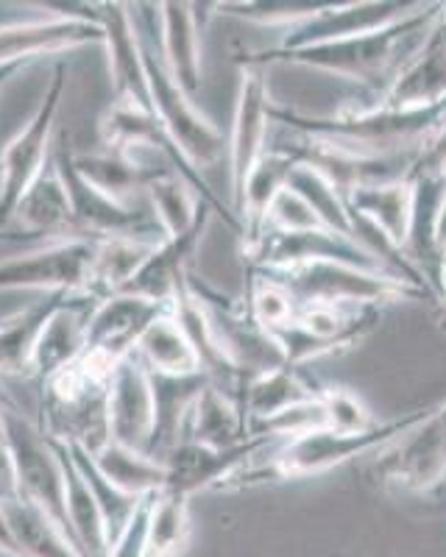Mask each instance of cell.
Masks as SVG:
<instances>
[{
	"label": "cell",
	"instance_id": "cell-1",
	"mask_svg": "<svg viewBox=\"0 0 446 557\" xmlns=\"http://www.w3.org/2000/svg\"><path fill=\"white\" fill-rule=\"evenodd\" d=\"M441 12H444V3H421L408 17L396 20L385 28H376V32L290 53L262 48V51L243 53L240 64L265 70L271 64H296V67L330 73V76L344 78V82H351L363 89V101L357 107H371L388 92L394 78L399 76V70L419 51V45L424 42Z\"/></svg>",
	"mask_w": 446,
	"mask_h": 557
},
{
	"label": "cell",
	"instance_id": "cell-2",
	"mask_svg": "<svg viewBox=\"0 0 446 557\" xmlns=\"http://www.w3.org/2000/svg\"><path fill=\"white\" fill-rule=\"evenodd\" d=\"M446 103L433 109H391V107H355L346 103L332 114H307L299 109L271 107V123L290 128V134L324 139L346 151L366 157H408L419 153L430 137L444 126Z\"/></svg>",
	"mask_w": 446,
	"mask_h": 557
},
{
	"label": "cell",
	"instance_id": "cell-3",
	"mask_svg": "<svg viewBox=\"0 0 446 557\" xmlns=\"http://www.w3.org/2000/svg\"><path fill=\"white\" fill-rule=\"evenodd\" d=\"M424 410L405 412L391 421H376L374 426L363 432H340V430H315L305 435L285 437V441H271L249 466H243L221 491H240V487L265 485V482H296L312 480L326 471L338 469L355 457H366L371 451H383L396 437H401L421 418Z\"/></svg>",
	"mask_w": 446,
	"mask_h": 557
},
{
	"label": "cell",
	"instance_id": "cell-4",
	"mask_svg": "<svg viewBox=\"0 0 446 557\" xmlns=\"http://www.w3.org/2000/svg\"><path fill=\"white\" fill-rule=\"evenodd\" d=\"M128 7H132L137 34H140L143 67H146L153 117L160 121L162 132L168 134V139L187 165L201 173V168L215 165L226 151L223 134L207 114H201L196 101L165 70V62L160 57V37H157V3H128Z\"/></svg>",
	"mask_w": 446,
	"mask_h": 557
},
{
	"label": "cell",
	"instance_id": "cell-5",
	"mask_svg": "<svg viewBox=\"0 0 446 557\" xmlns=\"http://www.w3.org/2000/svg\"><path fill=\"white\" fill-rule=\"evenodd\" d=\"M290 290L299 305H401V301H435L424 287L396 273H376L344 262H310L287 271H262Z\"/></svg>",
	"mask_w": 446,
	"mask_h": 557
},
{
	"label": "cell",
	"instance_id": "cell-6",
	"mask_svg": "<svg viewBox=\"0 0 446 557\" xmlns=\"http://www.w3.org/2000/svg\"><path fill=\"white\" fill-rule=\"evenodd\" d=\"M187 287H190L193 296L205 307L218 348H221V355L226 357L230 368L237 374V380H240V387L251 376L287 366L274 335L262 330L260 323L255 321V315L249 312L243 296H223L221 290L207 285L196 271L187 273Z\"/></svg>",
	"mask_w": 446,
	"mask_h": 557
},
{
	"label": "cell",
	"instance_id": "cell-7",
	"mask_svg": "<svg viewBox=\"0 0 446 557\" xmlns=\"http://www.w3.org/2000/svg\"><path fill=\"white\" fill-rule=\"evenodd\" d=\"M380 321L383 307L374 305H299L294 321L274 332V341L287 366L305 368L321 357L351 351Z\"/></svg>",
	"mask_w": 446,
	"mask_h": 557
},
{
	"label": "cell",
	"instance_id": "cell-8",
	"mask_svg": "<svg viewBox=\"0 0 446 557\" xmlns=\"http://www.w3.org/2000/svg\"><path fill=\"white\" fill-rule=\"evenodd\" d=\"M369 474L394 494H433L446 480V401L430 407L419 424L385 446Z\"/></svg>",
	"mask_w": 446,
	"mask_h": 557
},
{
	"label": "cell",
	"instance_id": "cell-9",
	"mask_svg": "<svg viewBox=\"0 0 446 557\" xmlns=\"http://www.w3.org/2000/svg\"><path fill=\"white\" fill-rule=\"evenodd\" d=\"M64 96V64H59L51 84L39 98L32 121L20 128L7 148L0 151V228L12 223L14 209L23 201L32 184L51 165V137Z\"/></svg>",
	"mask_w": 446,
	"mask_h": 557
},
{
	"label": "cell",
	"instance_id": "cell-10",
	"mask_svg": "<svg viewBox=\"0 0 446 557\" xmlns=\"http://www.w3.org/2000/svg\"><path fill=\"white\" fill-rule=\"evenodd\" d=\"M53 165H57L59 176H62L67 198H71L73 223H76V232L82 240H140L151 243V246L165 240L153 212H140L132 203L115 201L112 196L92 187L76 171L71 151L62 148L53 157Z\"/></svg>",
	"mask_w": 446,
	"mask_h": 557
},
{
	"label": "cell",
	"instance_id": "cell-11",
	"mask_svg": "<svg viewBox=\"0 0 446 557\" xmlns=\"http://www.w3.org/2000/svg\"><path fill=\"white\" fill-rule=\"evenodd\" d=\"M3 424H7V446L12 451L14 471H17V491L26 502L39 507L48 519L57 521L71 535L67 507H64V476L53 441L20 416L14 407H3ZM73 539V535H71Z\"/></svg>",
	"mask_w": 446,
	"mask_h": 557
},
{
	"label": "cell",
	"instance_id": "cell-12",
	"mask_svg": "<svg viewBox=\"0 0 446 557\" xmlns=\"http://www.w3.org/2000/svg\"><path fill=\"white\" fill-rule=\"evenodd\" d=\"M240 253L251 271H287V268L310 265V262H344V265L366 268V271L391 273L360 243L335 235L330 228H307V232L262 228L257 240L243 246Z\"/></svg>",
	"mask_w": 446,
	"mask_h": 557
},
{
	"label": "cell",
	"instance_id": "cell-13",
	"mask_svg": "<svg viewBox=\"0 0 446 557\" xmlns=\"http://www.w3.org/2000/svg\"><path fill=\"white\" fill-rule=\"evenodd\" d=\"M271 89H268V70L240 64V87H237L235 121H232L230 143H226V162H230V196L232 215L246 187V178L268 151V126H271Z\"/></svg>",
	"mask_w": 446,
	"mask_h": 557
},
{
	"label": "cell",
	"instance_id": "cell-14",
	"mask_svg": "<svg viewBox=\"0 0 446 557\" xmlns=\"http://www.w3.org/2000/svg\"><path fill=\"white\" fill-rule=\"evenodd\" d=\"M419 0H351V3H326L319 14L287 28L280 34V42L271 48L276 53L301 51V48H315V45L340 42V39L369 34L376 28H385L396 20L408 17L416 12Z\"/></svg>",
	"mask_w": 446,
	"mask_h": 557
},
{
	"label": "cell",
	"instance_id": "cell-15",
	"mask_svg": "<svg viewBox=\"0 0 446 557\" xmlns=\"http://www.w3.org/2000/svg\"><path fill=\"white\" fill-rule=\"evenodd\" d=\"M92 260V243L71 240L32 248L0 262V290L84 293Z\"/></svg>",
	"mask_w": 446,
	"mask_h": 557
},
{
	"label": "cell",
	"instance_id": "cell-16",
	"mask_svg": "<svg viewBox=\"0 0 446 557\" xmlns=\"http://www.w3.org/2000/svg\"><path fill=\"white\" fill-rule=\"evenodd\" d=\"M82 240L73 223V209L67 190L57 165L45 168L42 176L32 184V190L14 209L12 223L0 228V243H17V246H57V243Z\"/></svg>",
	"mask_w": 446,
	"mask_h": 557
},
{
	"label": "cell",
	"instance_id": "cell-17",
	"mask_svg": "<svg viewBox=\"0 0 446 557\" xmlns=\"http://www.w3.org/2000/svg\"><path fill=\"white\" fill-rule=\"evenodd\" d=\"M271 437H251L249 444L235 446V449H210V446L182 441L171 455L162 460L165 466V487L160 494H176L193 499L201 491H221L243 466H249Z\"/></svg>",
	"mask_w": 446,
	"mask_h": 557
},
{
	"label": "cell",
	"instance_id": "cell-18",
	"mask_svg": "<svg viewBox=\"0 0 446 557\" xmlns=\"http://www.w3.org/2000/svg\"><path fill=\"white\" fill-rule=\"evenodd\" d=\"M107 430L112 444L146 451L153 432V393L148 368L137 355L123 357L112 371L107 396Z\"/></svg>",
	"mask_w": 446,
	"mask_h": 557
},
{
	"label": "cell",
	"instance_id": "cell-19",
	"mask_svg": "<svg viewBox=\"0 0 446 557\" xmlns=\"http://www.w3.org/2000/svg\"><path fill=\"white\" fill-rule=\"evenodd\" d=\"M171 305L148 301L132 293H117L92 307L87 318V348L112 362H121L123 357H132L140 337L153 321H160Z\"/></svg>",
	"mask_w": 446,
	"mask_h": 557
},
{
	"label": "cell",
	"instance_id": "cell-20",
	"mask_svg": "<svg viewBox=\"0 0 446 557\" xmlns=\"http://www.w3.org/2000/svg\"><path fill=\"white\" fill-rule=\"evenodd\" d=\"M98 26L103 32V48L109 57V78L115 89V101L151 112L146 67H143L140 34L134 26L128 3H96Z\"/></svg>",
	"mask_w": 446,
	"mask_h": 557
},
{
	"label": "cell",
	"instance_id": "cell-21",
	"mask_svg": "<svg viewBox=\"0 0 446 557\" xmlns=\"http://www.w3.org/2000/svg\"><path fill=\"white\" fill-rule=\"evenodd\" d=\"M413 187V203H410L408 235L401 243V253L408 265L424 278L433 296L441 290V273H444V251L438 240L441 209L446 198V176L435 173H421V176H408Z\"/></svg>",
	"mask_w": 446,
	"mask_h": 557
},
{
	"label": "cell",
	"instance_id": "cell-22",
	"mask_svg": "<svg viewBox=\"0 0 446 557\" xmlns=\"http://www.w3.org/2000/svg\"><path fill=\"white\" fill-rule=\"evenodd\" d=\"M380 107L391 109H433L446 103V3L444 12L433 23L419 51L399 70V76L388 87ZM357 107V103H355ZM374 107V103H371Z\"/></svg>",
	"mask_w": 446,
	"mask_h": 557
},
{
	"label": "cell",
	"instance_id": "cell-23",
	"mask_svg": "<svg viewBox=\"0 0 446 557\" xmlns=\"http://www.w3.org/2000/svg\"><path fill=\"white\" fill-rule=\"evenodd\" d=\"M210 218L212 207H205L198 221L187 228L185 235L165 237L162 243H157L123 293L143 296L148 301H160V305H173L178 287L185 285L187 273L193 271V257H196L198 246L205 240Z\"/></svg>",
	"mask_w": 446,
	"mask_h": 557
},
{
	"label": "cell",
	"instance_id": "cell-24",
	"mask_svg": "<svg viewBox=\"0 0 446 557\" xmlns=\"http://www.w3.org/2000/svg\"><path fill=\"white\" fill-rule=\"evenodd\" d=\"M84 45H103L98 23L73 17H42L0 26V64L39 62L42 57L73 51Z\"/></svg>",
	"mask_w": 446,
	"mask_h": 557
},
{
	"label": "cell",
	"instance_id": "cell-25",
	"mask_svg": "<svg viewBox=\"0 0 446 557\" xmlns=\"http://www.w3.org/2000/svg\"><path fill=\"white\" fill-rule=\"evenodd\" d=\"M160 57L173 82L196 101L201 92V26L198 3H157Z\"/></svg>",
	"mask_w": 446,
	"mask_h": 557
},
{
	"label": "cell",
	"instance_id": "cell-26",
	"mask_svg": "<svg viewBox=\"0 0 446 557\" xmlns=\"http://www.w3.org/2000/svg\"><path fill=\"white\" fill-rule=\"evenodd\" d=\"M151 374V371H148ZM210 385L205 374L187 376H165L151 374V393H153V432L148 444V457L157 462L165 460L185 437L187 418L196 407L201 391Z\"/></svg>",
	"mask_w": 446,
	"mask_h": 557
},
{
	"label": "cell",
	"instance_id": "cell-27",
	"mask_svg": "<svg viewBox=\"0 0 446 557\" xmlns=\"http://www.w3.org/2000/svg\"><path fill=\"white\" fill-rule=\"evenodd\" d=\"M82 296L84 293H45L39 301L3 318L0 321V376H28L34 348L48 321Z\"/></svg>",
	"mask_w": 446,
	"mask_h": 557
},
{
	"label": "cell",
	"instance_id": "cell-28",
	"mask_svg": "<svg viewBox=\"0 0 446 557\" xmlns=\"http://www.w3.org/2000/svg\"><path fill=\"white\" fill-rule=\"evenodd\" d=\"M96 305L98 301H92L89 296H82L48 321L37 348H34L28 376H34L42 385V382L57 376L62 368H67L84 355V348H87V318Z\"/></svg>",
	"mask_w": 446,
	"mask_h": 557
},
{
	"label": "cell",
	"instance_id": "cell-29",
	"mask_svg": "<svg viewBox=\"0 0 446 557\" xmlns=\"http://www.w3.org/2000/svg\"><path fill=\"white\" fill-rule=\"evenodd\" d=\"M321 391V385L310 380L305 374V368L282 366L274 371H265V374L251 376L246 385L240 387V396H237V405H240L243 416L251 426L262 424L268 418L280 416V412L290 410V407L301 405V401L315 399V393Z\"/></svg>",
	"mask_w": 446,
	"mask_h": 557
},
{
	"label": "cell",
	"instance_id": "cell-30",
	"mask_svg": "<svg viewBox=\"0 0 446 557\" xmlns=\"http://www.w3.org/2000/svg\"><path fill=\"white\" fill-rule=\"evenodd\" d=\"M296 159L282 148H268L265 157L257 162L251 176L246 178V187L240 193V201L235 207V218L240 223V248L257 240V235L265 226V215L274 198L287 187V178L294 173Z\"/></svg>",
	"mask_w": 446,
	"mask_h": 557
},
{
	"label": "cell",
	"instance_id": "cell-31",
	"mask_svg": "<svg viewBox=\"0 0 446 557\" xmlns=\"http://www.w3.org/2000/svg\"><path fill=\"white\" fill-rule=\"evenodd\" d=\"M182 441H193V444L210 446V449H235V446L251 441L249 421L230 393H223L210 382L187 418Z\"/></svg>",
	"mask_w": 446,
	"mask_h": 557
},
{
	"label": "cell",
	"instance_id": "cell-32",
	"mask_svg": "<svg viewBox=\"0 0 446 557\" xmlns=\"http://www.w3.org/2000/svg\"><path fill=\"white\" fill-rule=\"evenodd\" d=\"M162 159V157H157ZM73 165L76 171L87 178L92 187L112 196L115 201L128 203V196L137 190H146L153 178L165 171H176L165 162H151V159H132L123 153H73ZM178 173V171H176Z\"/></svg>",
	"mask_w": 446,
	"mask_h": 557
},
{
	"label": "cell",
	"instance_id": "cell-33",
	"mask_svg": "<svg viewBox=\"0 0 446 557\" xmlns=\"http://www.w3.org/2000/svg\"><path fill=\"white\" fill-rule=\"evenodd\" d=\"M346 203H349V212L357 221L374 226L376 232H383L391 243L401 248L405 235H408L410 203H413L410 178L357 187V190L346 196Z\"/></svg>",
	"mask_w": 446,
	"mask_h": 557
},
{
	"label": "cell",
	"instance_id": "cell-34",
	"mask_svg": "<svg viewBox=\"0 0 446 557\" xmlns=\"http://www.w3.org/2000/svg\"><path fill=\"white\" fill-rule=\"evenodd\" d=\"M134 355L151 374L165 376H187V374H205L201 362H198L196 348L190 346L187 335L176 323L173 312L168 310L160 321H153L140 337ZM207 376V374H205Z\"/></svg>",
	"mask_w": 446,
	"mask_h": 557
},
{
	"label": "cell",
	"instance_id": "cell-35",
	"mask_svg": "<svg viewBox=\"0 0 446 557\" xmlns=\"http://www.w3.org/2000/svg\"><path fill=\"white\" fill-rule=\"evenodd\" d=\"M151 243L140 240H96L92 243V260L87 273V296L92 301H103L109 296L126 290L132 276L140 271Z\"/></svg>",
	"mask_w": 446,
	"mask_h": 557
},
{
	"label": "cell",
	"instance_id": "cell-36",
	"mask_svg": "<svg viewBox=\"0 0 446 557\" xmlns=\"http://www.w3.org/2000/svg\"><path fill=\"white\" fill-rule=\"evenodd\" d=\"M3 510L23 557H84L76 541L23 496L3 502Z\"/></svg>",
	"mask_w": 446,
	"mask_h": 557
},
{
	"label": "cell",
	"instance_id": "cell-37",
	"mask_svg": "<svg viewBox=\"0 0 446 557\" xmlns=\"http://www.w3.org/2000/svg\"><path fill=\"white\" fill-rule=\"evenodd\" d=\"M89 457L112 485L132 496H153L165 487V466L148 457L146 451H134L107 441L96 451H89Z\"/></svg>",
	"mask_w": 446,
	"mask_h": 557
},
{
	"label": "cell",
	"instance_id": "cell-38",
	"mask_svg": "<svg viewBox=\"0 0 446 557\" xmlns=\"http://www.w3.org/2000/svg\"><path fill=\"white\" fill-rule=\"evenodd\" d=\"M146 196L148 203H151L153 218H157L165 237L185 235L187 228L198 221L201 209L210 207V203L201 201V196L193 190V184L178 176L176 171L160 173L146 187Z\"/></svg>",
	"mask_w": 446,
	"mask_h": 557
},
{
	"label": "cell",
	"instance_id": "cell-39",
	"mask_svg": "<svg viewBox=\"0 0 446 557\" xmlns=\"http://www.w3.org/2000/svg\"><path fill=\"white\" fill-rule=\"evenodd\" d=\"M190 502L176 494H153L148 516L146 557H182L190 546Z\"/></svg>",
	"mask_w": 446,
	"mask_h": 557
},
{
	"label": "cell",
	"instance_id": "cell-40",
	"mask_svg": "<svg viewBox=\"0 0 446 557\" xmlns=\"http://www.w3.org/2000/svg\"><path fill=\"white\" fill-rule=\"evenodd\" d=\"M287 187H290L296 196L305 198L307 207L315 212V218H319L330 232H335V235L340 237H349V240L357 243V221L349 212V203H346V198L340 196L319 171H312V168L296 162L294 173L287 178Z\"/></svg>",
	"mask_w": 446,
	"mask_h": 557
},
{
	"label": "cell",
	"instance_id": "cell-41",
	"mask_svg": "<svg viewBox=\"0 0 446 557\" xmlns=\"http://www.w3.org/2000/svg\"><path fill=\"white\" fill-rule=\"evenodd\" d=\"M67 449H71L76 469L82 471L84 482H87L92 496H96L98 507H101L103 524H107V532H109V544H112V541L126 530V524L132 521V516L137 513V507H140V502L146 499V496H132L126 494V491H121L117 485H112V482L98 471V466L92 462V457H89V449H84V446L67 444Z\"/></svg>",
	"mask_w": 446,
	"mask_h": 557
},
{
	"label": "cell",
	"instance_id": "cell-42",
	"mask_svg": "<svg viewBox=\"0 0 446 557\" xmlns=\"http://www.w3.org/2000/svg\"><path fill=\"white\" fill-rule=\"evenodd\" d=\"M243 301L249 307V312L255 315V321L260 323L265 332H280L285 330L287 323L296 318L299 310V301L290 296L282 282H276L274 276H268L262 271H251L246 268V293H243Z\"/></svg>",
	"mask_w": 446,
	"mask_h": 557
},
{
	"label": "cell",
	"instance_id": "cell-43",
	"mask_svg": "<svg viewBox=\"0 0 446 557\" xmlns=\"http://www.w3.org/2000/svg\"><path fill=\"white\" fill-rule=\"evenodd\" d=\"M326 3L330 0H246V3H215V14L246 20L255 26L280 28L282 34L319 14Z\"/></svg>",
	"mask_w": 446,
	"mask_h": 557
},
{
	"label": "cell",
	"instance_id": "cell-44",
	"mask_svg": "<svg viewBox=\"0 0 446 557\" xmlns=\"http://www.w3.org/2000/svg\"><path fill=\"white\" fill-rule=\"evenodd\" d=\"M321 401L326 410V430L363 432L376 424L374 412L349 387H321Z\"/></svg>",
	"mask_w": 446,
	"mask_h": 557
},
{
	"label": "cell",
	"instance_id": "cell-45",
	"mask_svg": "<svg viewBox=\"0 0 446 557\" xmlns=\"http://www.w3.org/2000/svg\"><path fill=\"white\" fill-rule=\"evenodd\" d=\"M262 228H276V232H307V228H326L324 223L315 218L307 201L301 196H296L290 187L280 193L271 203L265 215V226Z\"/></svg>",
	"mask_w": 446,
	"mask_h": 557
},
{
	"label": "cell",
	"instance_id": "cell-46",
	"mask_svg": "<svg viewBox=\"0 0 446 557\" xmlns=\"http://www.w3.org/2000/svg\"><path fill=\"white\" fill-rule=\"evenodd\" d=\"M153 496H146L137 507V513L126 524V530L109 544L107 557H146V535H148V516H151Z\"/></svg>",
	"mask_w": 446,
	"mask_h": 557
},
{
	"label": "cell",
	"instance_id": "cell-47",
	"mask_svg": "<svg viewBox=\"0 0 446 557\" xmlns=\"http://www.w3.org/2000/svg\"><path fill=\"white\" fill-rule=\"evenodd\" d=\"M421 173H435V176H446V121L433 137L424 143V148L416 157L410 176H421Z\"/></svg>",
	"mask_w": 446,
	"mask_h": 557
},
{
	"label": "cell",
	"instance_id": "cell-48",
	"mask_svg": "<svg viewBox=\"0 0 446 557\" xmlns=\"http://www.w3.org/2000/svg\"><path fill=\"white\" fill-rule=\"evenodd\" d=\"M17 471H14L12 451H9L7 441H0V505L9 499H17Z\"/></svg>",
	"mask_w": 446,
	"mask_h": 557
},
{
	"label": "cell",
	"instance_id": "cell-49",
	"mask_svg": "<svg viewBox=\"0 0 446 557\" xmlns=\"http://www.w3.org/2000/svg\"><path fill=\"white\" fill-rule=\"evenodd\" d=\"M0 555H9V557H23V552H20L17 541H14L12 524H9V519H7V510H3V505H0Z\"/></svg>",
	"mask_w": 446,
	"mask_h": 557
},
{
	"label": "cell",
	"instance_id": "cell-50",
	"mask_svg": "<svg viewBox=\"0 0 446 557\" xmlns=\"http://www.w3.org/2000/svg\"><path fill=\"white\" fill-rule=\"evenodd\" d=\"M435 323H438V330L446 335V265L444 273H441V290L435 296Z\"/></svg>",
	"mask_w": 446,
	"mask_h": 557
},
{
	"label": "cell",
	"instance_id": "cell-51",
	"mask_svg": "<svg viewBox=\"0 0 446 557\" xmlns=\"http://www.w3.org/2000/svg\"><path fill=\"white\" fill-rule=\"evenodd\" d=\"M28 64L34 62H9V64H0V89H7L9 84L14 82V78L23 73V70L28 67Z\"/></svg>",
	"mask_w": 446,
	"mask_h": 557
},
{
	"label": "cell",
	"instance_id": "cell-52",
	"mask_svg": "<svg viewBox=\"0 0 446 557\" xmlns=\"http://www.w3.org/2000/svg\"><path fill=\"white\" fill-rule=\"evenodd\" d=\"M0 401H3V407L9 405V396H7V393H3V385H0Z\"/></svg>",
	"mask_w": 446,
	"mask_h": 557
}]
</instances>
